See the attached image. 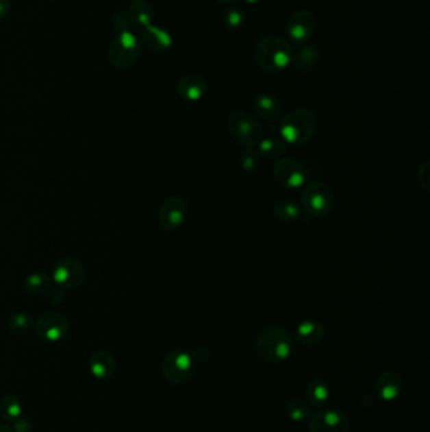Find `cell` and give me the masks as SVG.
<instances>
[{"label": "cell", "mask_w": 430, "mask_h": 432, "mask_svg": "<svg viewBox=\"0 0 430 432\" xmlns=\"http://www.w3.org/2000/svg\"><path fill=\"white\" fill-rule=\"evenodd\" d=\"M318 127V118L309 108H298L284 115L279 124L281 139L287 144L308 143Z\"/></svg>", "instance_id": "1"}, {"label": "cell", "mask_w": 430, "mask_h": 432, "mask_svg": "<svg viewBox=\"0 0 430 432\" xmlns=\"http://www.w3.org/2000/svg\"><path fill=\"white\" fill-rule=\"evenodd\" d=\"M256 349L265 361L278 364L290 358L294 350V339L287 328L268 326L257 336Z\"/></svg>", "instance_id": "2"}, {"label": "cell", "mask_w": 430, "mask_h": 432, "mask_svg": "<svg viewBox=\"0 0 430 432\" xmlns=\"http://www.w3.org/2000/svg\"><path fill=\"white\" fill-rule=\"evenodd\" d=\"M293 57L294 53L290 43L281 37L269 36L256 45V62L264 71L273 73L283 71L293 62Z\"/></svg>", "instance_id": "3"}, {"label": "cell", "mask_w": 430, "mask_h": 432, "mask_svg": "<svg viewBox=\"0 0 430 432\" xmlns=\"http://www.w3.org/2000/svg\"><path fill=\"white\" fill-rule=\"evenodd\" d=\"M227 129L232 139L246 148H251L262 141L264 130L253 112L244 109L235 110L227 119Z\"/></svg>", "instance_id": "4"}, {"label": "cell", "mask_w": 430, "mask_h": 432, "mask_svg": "<svg viewBox=\"0 0 430 432\" xmlns=\"http://www.w3.org/2000/svg\"><path fill=\"white\" fill-rule=\"evenodd\" d=\"M302 205L309 215L325 217L335 206V195L329 186L322 182H312L302 192Z\"/></svg>", "instance_id": "5"}, {"label": "cell", "mask_w": 430, "mask_h": 432, "mask_svg": "<svg viewBox=\"0 0 430 432\" xmlns=\"http://www.w3.org/2000/svg\"><path fill=\"white\" fill-rule=\"evenodd\" d=\"M139 56L140 43L136 34L130 31L120 33L115 40H112L109 48V60L112 66L118 69H128L136 64Z\"/></svg>", "instance_id": "6"}, {"label": "cell", "mask_w": 430, "mask_h": 432, "mask_svg": "<svg viewBox=\"0 0 430 432\" xmlns=\"http://www.w3.org/2000/svg\"><path fill=\"white\" fill-rule=\"evenodd\" d=\"M163 376L173 384L188 382L194 372V360L191 354L184 350H173L169 352L162 365Z\"/></svg>", "instance_id": "7"}, {"label": "cell", "mask_w": 430, "mask_h": 432, "mask_svg": "<svg viewBox=\"0 0 430 432\" xmlns=\"http://www.w3.org/2000/svg\"><path fill=\"white\" fill-rule=\"evenodd\" d=\"M274 178L287 189H299L307 180V169L299 160L281 157L274 166Z\"/></svg>", "instance_id": "8"}, {"label": "cell", "mask_w": 430, "mask_h": 432, "mask_svg": "<svg viewBox=\"0 0 430 432\" xmlns=\"http://www.w3.org/2000/svg\"><path fill=\"white\" fill-rule=\"evenodd\" d=\"M36 331L43 340L56 343L67 336L70 324L62 313L46 312L36 322Z\"/></svg>", "instance_id": "9"}, {"label": "cell", "mask_w": 430, "mask_h": 432, "mask_svg": "<svg viewBox=\"0 0 430 432\" xmlns=\"http://www.w3.org/2000/svg\"><path fill=\"white\" fill-rule=\"evenodd\" d=\"M316 24L317 21L312 12L307 9L296 10L288 19V36L296 43H305L307 40H311L316 31Z\"/></svg>", "instance_id": "10"}, {"label": "cell", "mask_w": 430, "mask_h": 432, "mask_svg": "<svg viewBox=\"0 0 430 432\" xmlns=\"http://www.w3.org/2000/svg\"><path fill=\"white\" fill-rule=\"evenodd\" d=\"M188 208L184 199L178 196H170L163 201L160 208V224L166 230H175L181 228L187 217Z\"/></svg>", "instance_id": "11"}, {"label": "cell", "mask_w": 430, "mask_h": 432, "mask_svg": "<svg viewBox=\"0 0 430 432\" xmlns=\"http://www.w3.org/2000/svg\"><path fill=\"white\" fill-rule=\"evenodd\" d=\"M350 420L337 409L320 411L312 417L309 432H349Z\"/></svg>", "instance_id": "12"}, {"label": "cell", "mask_w": 430, "mask_h": 432, "mask_svg": "<svg viewBox=\"0 0 430 432\" xmlns=\"http://www.w3.org/2000/svg\"><path fill=\"white\" fill-rule=\"evenodd\" d=\"M85 267L76 259L66 258L57 264L53 271V278L62 288H77L85 280Z\"/></svg>", "instance_id": "13"}, {"label": "cell", "mask_w": 430, "mask_h": 432, "mask_svg": "<svg viewBox=\"0 0 430 432\" xmlns=\"http://www.w3.org/2000/svg\"><path fill=\"white\" fill-rule=\"evenodd\" d=\"M375 389L381 400L391 402L398 398L403 391V379L396 372H383L377 376Z\"/></svg>", "instance_id": "14"}, {"label": "cell", "mask_w": 430, "mask_h": 432, "mask_svg": "<svg viewBox=\"0 0 430 432\" xmlns=\"http://www.w3.org/2000/svg\"><path fill=\"white\" fill-rule=\"evenodd\" d=\"M177 91L184 100L194 103L206 94L207 82L199 75H187L178 82Z\"/></svg>", "instance_id": "15"}, {"label": "cell", "mask_w": 430, "mask_h": 432, "mask_svg": "<svg viewBox=\"0 0 430 432\" xmlns=\"http://www.w3.org/2000/svg\"><path fill=\"white\" fill-rule=\"evenodd\" d=\"M142 37L145 46L154 52H164L172 46V36L164 28L153 24L144 27Z\"/></svg>", "instance_id": "16"}, {"label": "cell", "mask_w": 430, "mask_h": 432, "mask_svg": "<svg viewBox=\"0 0 430 432\" xmlns=\"http://www.w3.org/2000/svg\"><path fill=\"white\" fill-rule=\"evenodd\" d=\"M115 359L110 352L101 350L91 357L90 372L99 381H106L112 378L115 373Z\"/></svg>", "instance_id": "17"}, {"label": "cell", "mask_w": 430, "mask_h": 432, "mask_svg": "<svg viewBox=\"0 0 430 432\" xmlns=\"http://www.w3.org/2000/svg\"><path fill=\"white\" fill-rule=\"evenodd\" d=\"M295 335H296V340L304 346H314L322 341L325 336V328L318 321H302L296 326Z\"/></svg>", "instance_id": "18"}, {"label": "cell", "mask_w": 430, "mask_h": 432, "mask_svg": "<svg viewBox=\"0 0 430 432\" xmlns=\"http://www.w3.org/2000/svg\"><path fill=\"white\" fill-rule=\"evenodd\" d=\"M255 110L260 118L268 121H275L280 118L281 104L275 96L262 94L255 99Z\"/></svg>", "instance_id": "19"}, {"label": "cell", "mask_w": 430, "mask_h": 432, "mask_svg": "<svg viewBox=\"0 0 430 432\" xmlns=\"http://www.w3.org/2000/svg\"><path fill=\"white\" fill-rule=\"evenodd\" d=\"M331 396V388L323 379H312L305 387V397L307 402L314 407L325 406Z\"/></svg>", "instance_id": "20"}, {"label": "cell", "mask_w": 430, "mask_h": 432, "mask_svg": "<svg viewBox=\"0 0 430 432\" xmlns=\"http://www.w3.org/2000/svg\"><path fill=\"white\" fill-rule=\"evenodd\" d=\"M129 16L136 24L148 27L154 18V8L148 0H133L129 8Z\"/></svg>", "instance_id": "21"}, {"label": "cell", "mask_w": 430, "mask_h": 432, "mask_svg": "<svg viewBox=\"0 0 430 432\" xmlns=\"http://www.w3.org/2000/svg\"><path fill=\"white\" fill-rule=\"evenodd\" d=\"M262 157L269 158H281L287 152V143L281 139V136H263L259 142L257 149Z\"/></svg>", "instance_id": "22"}, {"label": "cell", "mask_w": 430, "mask_h": 432, "mask_svg": "<svg viewBox=\"0 0 430 432\" xmlns=\"http://www.w3.org/2000/svg\"><path fill=\"white\" fill-rule=\"evenodd\" d=\"M22 402L14 394H7L0 400V416L5 422H14L22 415Z\"/></svg>", "instance_id": "23"}, {"label": "cell", "mask_w": 430, "mask_h": 432, "mask_svg": "<svg viewBox=\"0 0 430 432\" xmlns=\"http://www.w3.org/2000/svg\"><path fill=\"white\" fill-rule=\"evenodd\" d=\"M318 57L317 48L314 46H305L296 53V56L293 57V62L299 71L308 72L316 66Z\"/></svg>", "instance_id": "24"}, {"label": "cell", "mask_w": 430, "mask_h": 432, "mask_svg": "<svg viewBox=\"0 0 430 432\" xmlns=\"http://www.w3.org/2000/svg\"><path fill=\"white\" fill-rule=\"evenodd\" d=\"M274 215L283 223H292L301 215V208L294 201L280 200L274 206Z\"/></svg>", "instance_id": "25"}, {"label": "cell", "mask_w": 430, "mask_h": 432, "mask_svg": "<svg viewBox=\"0 0 430 432\" xmlns=\"http://www.w3.org/2000/svg\"><path fill=\"white\" fill-rule=\"evenodd\" d=\"M25 288L29 293L40 296L52 288V280L45 273H33L25 280Z\"/></svg>", "instance_id": "26"}, {"label": "cell", "mask_w": 430, "mask_h": 432, "mask_svg": "<svg viewBox=\"0 0 430 432\" xmlns=\"http://www.w3.org/2000/svg\"><path fill=\"white\" fill-rule=\"evenodd\" d=\"M288 416L290 417L294 422H303L307 421L311 416V408L307 400L301 398H293L288 400L287 403Z\"/></svg>", "instance_id": "27"}, {"label": "cell", "mask_w": 430, "mask_h": 432, "mask_svg": "<svg viewBox=\"0 0 430 432\" xmlns=\"http://www.w3.org/2000/svg\"><path fill=\"white\" fill-rule=\"evenodd\" d=\"M240 163H241V167L244 168L246 172H254L260 167L262 154L254 147L246 148L240 157Z\"/></svg>", "instance_id": "28"}, {"label": "cell", "mask_w": 430, "mask_h": 432, "mask_svg": "<svg viewBox=\"0 0 430 432\" xmlns=\"http://www.w3.org/2000/svg\"><path fill=\"white\" fill-rule=\"evenodd\" d=\"M223 22L227 28L232 31H238L245 23V13L241 8L231 7L225 12Z\"/></svg>", "instance_id": "29"}, {"label": "cell", "mask_w": 430, "mask_h": 432, "mask_svg": "<svg viewBox=\"0 0 430 432\" xmlns=\"http://www.w3.org/2000/svg\"><path fill=\"white\" fill-rule=\"evenodd\" d=\"M9 328L16 331V333H25L28 331L33 325V320L31 316L23 312H18L10 316L8 321Z\"/></svg>", "instance_id": "30"}, {"label": "cell", "mask_w": 430, "mask_h": 432, "mask_svg": "<svg viewBox=\"0 0 430 432\" xmlns=\"http://www.w3.org/2000/svg\"><path fill=\"white\" fill-rule=\"evenodd\" d=\"M112 24H114L115 29L119 31L120 33L128 32L129 28L131 25V19L125 12H118L112 18Z\"/></svg>", "instance_id": "31"}, {"label": "cell", "mask_w": 430, "mask_h": 432, "mask_svg": "<svg viewBox=\"0 0 430 432\" xmlns=\"http://www.w3.org/2000/svg\"><path fill=\"white\" fill-rule=\"evenodd\" d=\"M418 182L422 186V189L429 191V162L424 163L422 167H419V169H418Z\"/></svg>", "instance_id": "32"}, {"label": "cell", "mask_w": 430, "mask_h": 432, "mask_svg": "<svg viewBox=\"0 0 430 432\" xmlns=\"http://www.w3.org/2000/svg\"><path fill=\"white\" fill-rule=\"evenodd\" d=\"M14 431L16 432H29L32 430V424L27 418H18L14 422Z\"/></svg>", "instance_id": "33"}, {"label": "cell", "mask_w": 430, "mask_h": 432, "mask_svg": "<svg viewBox=\"0 0 430 432\" xmlns=\"http://www.w3.org/2000/svg\"><path fill=\"white\" fill-rule=\"evenodd\" d=\"M10 9H12V5L9 0H0V19L8 16Z\"/></svg>", "instance_id": "34"}, {"label": "cell", "mask_w": 430, "mask_h": 432, "mask_svg": "<svg viewBox=\"0 0 430 432\" xmlns=\"http://www.w3.org/2000/svg\"><path fill=\"white\" fill-rule=\"evenodd\" d=\"M0 432H13L8 424H0Z\"/></svg>", "instance_id": "35"}, {"label": "cell", "mask_w": 430, "mask_h": 432, "mask_svg": "<svg viewBox=\"0 0 430 432\" xmlns=\"http://www.w3.org/2000/svg\"><path fill=\"white\" fill-rule=\"evenodd\" d=\"M217 1H220V3H223V4H233V3L238 1V0H217Z\"/></svg>", "instance_id": "36"}, {"label": "cell", "mask_w": 430, "mask_h": 432, "mask_svg": "<svg viewBox=\"0 0 430 432\" xmlns=\"http://www.w3.org/2000/svg\"><path fill=\"white\" fill-rule=\"evenodd\" d=\"M247 4H251V5H254V4H257V3H260L262 0H245Z\"/></svg>", "instance_id": "37"}]
</instances>
